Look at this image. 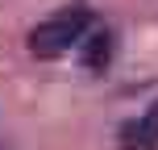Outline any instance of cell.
Masks as SVG:
<instances>
[{
    "mask_svg": "<svg viewBox=\"0 0 158 150\" xmlns=\"http://www.w3.org/2000/svg\"><path fill=\"white\" fill-rule=\"evenodd\" d=\"M87 25H92V8L87 4L58 8L50 21H42L38 29L29 33V54L33 58H58V54H67L75 42H83Z\"/></svg>",
    "mask_w": 158,
    "mask_h": 150,
    "instance_id": "cell-1",
    "label": "cell"
},
{
    "mask_svg": "<svg viewBox=\"0 0 158 150\" xmlns=\"http://www.w3.org/2000/svg\"><path fill=\"white\" fill-rule=\"evenodd\" d=\"M154 146H158V100L137 121L121 125V150H154Z\"/></svg>",
    "mask_w": 158,
    "mask_h": 150,
    "instance_id": "cell-2",
    "label": "cell"
},
{
    "mask_svg": "<svg viewBox=\"0 0 158 150\" xmlns=\"http://www.w3.org/2000/svg\"><path fill=\"white\" fill-rule=\"evenodd\" d=\"M108 58H112V33L108 29L87 33V38H83V67H87V71H104Z\"/></svg>",
    "mask_w": 158,
    "mask_h": 150,
    "instance_id": "cell-3",
    "label": "cell"
}]
</instances>
